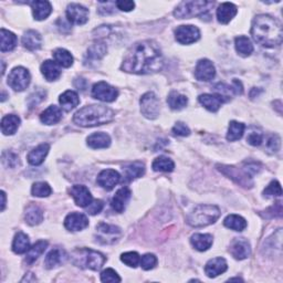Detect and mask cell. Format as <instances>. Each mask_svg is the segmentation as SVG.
Masks as SVG:
<instances>
[{
    "label": "cell",
    "mask_w": 283,
    "mask_h": 283,
    "mask_svg": "<svg viewBox=\"0 0 283 283\" xmlns=\"http://www.w3.org/2000/svg\"><path fill=\"white\" fill-rule=\"evenodd\" d=\"M164 58L159 46L153 40H145L134 45L122 63V70L129 73L151 74L163 69Z\"/></svg>",
    "instance_id": "6da1fadb"
},
{
    "label": "cell",
    "mask_w": 283,
    "mask_h": 283,
    "mask_svg": "<svg viewBox=\"0 0 283 283\" xmlns=\"http://www.w3.org/2000/svg\"><path fill=\"white\" fill-rule=\"evenodd\" d=\"M251 35L260 46L274 48L282 44L283 32L279 21L269 15H258L252 21Z\"/></svg>",
    "instance_id": "7a4b0ae2"
},
{
    "label": "cell",
    "mask_w": 283,
    "mask_h": 283,
    "mask_svg": "<svg viewBox=\"0 0 283 283\" xmlns=\"http://www.w3.org/2000/svg\"><path fill=\"white\" fill-rule=\"evenodd\" d=\"M114 116V111L108 106L88 105L75 113L73 122L82 127H93L112 122Z\"/></svg>",
    "instance_id": "3957f363"
},
{
    "label": "cell",
    "mask_w": 283,
    "mask_h": 283,
    "mask_svg": "<svg viewBox=\"0 0 283 283\" xmlns=\"http://www.w3.org/2000/svg\"><path fill=\"white\" fill-rule=\"evenodd\" d=\"M217 167L224 175L228 176L229 178L237 183L238 185L245 188H251L253 186L252 176L260 171L258 163L245 164L241 168L228 165H217Z\"/></svg>",
    "instance_id": "277c9868"
},
{
    "label": "cell",
    "mask_w": 283,
    "mask_h": 283,
    "mask_svg": "<svg viewBox=\"0 0 283 283\" xmlns=\"http://www.w3.org/2000/svg\"><path fill=\"white\" fill-rule=\"evenodd\" d=\"M221 212L215 205H199L187 217V224L195 228L206 227L215 224Z\"/></svg>",
    "instance_id": "5b68a950"
},
{
    "label": "cell",
    "mask_w": 283,
    "mask_h": 283,
    "mask_svg": "<svg viewBox=\"0 0 283 283\" xmlns=\"http://www.w3.org/2000/svg\"><path fill=\"white\" fill-rule=\"evenodd\" d=\"M73 264L82 269H90V270L97 271L105 264L106 258L101 252L88 249V248H81L75 249L72 253Z\"/></svg>",
    "instance_id": "8992f818"
},
{
    "label": "cell",
    "mask_w": 283,
    "mask_h": 283,
    "mask_svg": "<svg viewBox=\"0 0 283 283\" xmlns=\"http://www.w3.org/2000/svg\"><path fill=\"white\" fill-rule=\"evenodd\" d=\"M214 3L206 0H190V2H181L174 11V16L178 19H189L195 16H200L207 12Z\"/></svg>",
    "instance_id": "52a82bcc"
},
{
    "label": "cell",
    "mask_w": 283,
    "mask_h": 283,
    "mask_svg": "<svg viewBox=\"0 0 283 283\" xmlns=\"http://www.w3.org/2000/svg\"><path fill=\"white\" fill-rule=\"evenodd\" d=\"M122 237V230L114 225L101 223L96 226L95 238L101 245H114Z\"/></svg>",
    "instance_id": "ba28073f"
},
{
    "label": "cell",
    "mask_w": 283,
    "mask_h": 283,
    "mask_svg": "<svg viewBox=\"0 0 283 283\" xmlns=\"http://www.w3.org/2000/svg\"><path fill=\"white\" fill-rule=\"evenodd\" d=\"M140 112L146 118L155 119L159 115L160 104L158 97L153 92H147L140 97Z\"/></svg>",
    "instance_id": "9c48e42d"
},
{
    "label": "cell",
    "mask_w": 283,
    "mask_h": 283,
    "mask_svg": "<svg viewBox=\"0 0 283 283\" xmlns=\"http://www.w3.org/2000/svg\"><path fill=\"white\" fill-rule=\"evenodd\" d=\"M31 76L29 71L23 67L13 69L8 76V84L11 89L21 92L26 90L30 84Z\"/></svg>",
    "instance_id": "30bf717a"
},
{
    "label": "cell",
    "mask_w": 283,
    "mask_h": 283,
    "mask_svg": "<svg viewBox=\"0 0 283 283\" xmlns=\"http://www.w3.org/2000/svg\"><path fill=\"white\" fill-rule=\"evenodd\" d=\"M118 92L106 82H97L92 88V96L103 102H113L116 100Z\"/></svg>",
    "instance_id": "8fae6325"
},
{
    "label": "cell",
    "mask_w": 283,
    "mask_h": 283,
    "mask_svg": "<svg viewBox=\"0 0 283 283\" xmlns=\"http://www.w3.org/2000/svg\"><path fill=\"white\" fill-rule=\"evenodd\" d=\"M175 38L181 45H192L199 40L200 31L192 25L180 26L175 30Z\"/></svg>",
    "instance_id": "7c38bea8"
},
{
    "label": "cell",
    "mask_w": 283,
    "mask_h": 283,
    "mask_svg": "<svg viewBox=\"0 0 283 283\" xmlns=\"http://www.w3.org/2000/svg\"><path fill=\"white\" fill-rule=\"evenodd\" d=\"M67 18L71 24L84 25L89 20V10L80 4H71L68 6Z\"/></svg>",
    "instance_id": "4fadbf2b"
},
{
    "label": "cell",
    "mask_w": 283,
    "mask_h": 283,
    "mask_svg": "<svg viewBox=\"0 0 283 283\" xmlns=\"http://www.w3.org/2000/svg\"><path fill=\"white\" fill-rule=\"evenodd\" d=\"M216 75V69L212 62L207 59H201L197 62L195 69V76L198 81L208 82Z\"/></svg>",
    "instance_id": "5bb4252c"
},
{
    "label": "cell",
    "mask_w": 283,
    "mask_h": 283,
    "mask_svg": "<svg viewBox=\"0 0 283 283\" xmlns=\"http://www.w3.org/2000/svg\"><path fill=\"white\" fill-rule=\"evenodd\" d=\"M231 256L237 260H244L250 256V244L245 238H236L230 245L229 249Z\"/></svg>",
    "instance_id": "9a60e30c"
},
{
    "label": "cell",
    "mask_w": 283,
    "mask_h": 283,
    "mask_svg": "<svg viewBox=\"0 0 283 283\" xmlns=\"http://www.w3.org/2000/svg\"><path fill=\"white\" fill-rule=\"evenodd\" d=\"M97 184L106 190H112L121 181V175L114 169H104L97 176Z\"/></svg>",
    "instance_id": "2e32d148"
},
{
    "label": "cell",
    "mask_w": 283,
    "mask_h": 283,
    "mask_svg": "<svg viewBox=\"0 0 283 283\" xmlns=\"http://www.w3.org/2000/svg\"><path fill=\"white\" fill-rule=\"evenodd\" d=\"M65 226L70 231H81L89 226V219L80 212H71L65 219Z\"/></svg>",
    "instance_id": "e0dca14e"
},
{
    "label": "cell",
    "mask_w": 283,
    "mask_h": 283,
    "mask_svg": "<svg viewBox=\"0 0 283 283\" xmlns=\"http://www.w3.org/2000/svg\"><path fill=\"white\" fill-rule=\"evenodd\" d=\"M70 194L73 197V199L77 206L82 208H87L89 205L93 201V198L90 193V190L83 185H74L71 187Z\"/></svg>",
    "instance_id": "ac0fdd59"
},
{
    "label": "cell",
    "mask_w": 283,
    "mask_h": 283,
    "mask_svg": "<svg viewBox=\"0 0 283 283\" xmlns=\"http://www.w3.org/2000/svg\"><path fill=\"white\" fill-rule=\"evenodd\" d=\"M228 265L227 261L224 258H214L209 260L205 267V272H206L207 277L209 278H216L219 274H223L224 272L227 271Z\"/></svg>",
    "instance_id": "d6986e66"
},
{
    "label": "cell",
    "mask_w": 283,
    "mask_h": 283,
    "mask_svg": "<svg viewBox=\"0 0 283 283\" xmlns=\"http://www.w3.org/2000/svg\"><path fill=\"white\" fill-rule=\"evenodd\" d=\"M68 259L67 252L60 249V248H54L47 254L45 259V266L47 269H53L62 264H65Z\"/></svg>",
    "instance_id": "ffe728a7"
},
{
    "label": "cell",
    "mask_w": 283,
    "mask_h": 283,
    "mask_svg": "<svg viewBox=\"0 0 283 283\" xmlns=\"http://www.w3.org/2000/svg\"><path fill=\"white\" fill-rule=\"evenodd\" d=\"M237 7L231 3H224L218 7L217 9V18L218 21L223 25H227L235 18L237 15Z\"/></svg>",
    "instance_id": "44dd1931"
},
{
    "label": "cell",
    "mask_w": 283,
    "mask_h": 283,
    "mask_svg": "<svg viewBox=\"0 0 283 283\" xmlns=\"http://www.w3.org/2000/svg\"><path fill=\"white\" fill-rule=\"evenodd\" d=\"M33 17L35 20L41 21L47 19L52 11V6L49 2H44V0H35V2L30 3Z\"/></svg>",
    "instance_id": "7402d4cb"
},
{
    "label": "cell",
    "mask_w": 283,
    "mask_h": 283,
    "mask_svg": "<svg viewBox=\"0 0 283 283\" xmlns=\"http://www.w3.org/2000/svg\"><path fill=\"white\" fill-rule=\"evenodd\" d=\"M131 195H132V193L129 188L123 187L121 189H118L116 194L114 195V197H113L112 203H111L113 209L117 212H123L126 207V204L130 200Z\"/></svg>",
    "instance_id": "603a6c76"
},
{
    "label": "cell",
    "mask_w": 283,
    "mask_h": 283,
    "mask_svg": "<svg viewBox=\"0 0 283 283\" xmlns=\"http://www.w3.org/2000/svg\"><path fill=\"white\" fill-rule=\"evenodd\" d=\"M198 101L210 112H217L220 109L221 104L225 102V98L219 94H201L198 97Z\"/></svg>",
    "instance_id": "cb8c5ba5"
},
{
    "label": "cell",
    "mask_w": 283,
    "mask_h": 283,
    "mask_svg": "<svg viewBox=\"0 0 283 283\" xmlns=\"http://www.w3.org/2000/svg\"><path fill=\"white\" fill-rule=\"evenodd\" d=\"M49 150H50L49 144H41L33 148V150L28 154V161H29V164L33 166L41 165L42 163H44L45 158L47 157Z\"/></svg>",
    "instance_id": "d4e9b609"
},
{
    "label": "cell",
    "mask_w": 283,
    "mask_h": 283,
    "mask_svg": "<svg viewBox=\"0 0 283 283\" xmlns=\"http://www.w3.org/2000/svg\"><path fill=\"white\" fill-rule=\"evenodd\" d=\"M190 242L198 251H206L212 246L214 238L209 233H195L190 238Z\"/></svg>",
    "instance_id": "484cf974"
},
{
    "label": "cell",
    "mask_w": 283,
    "mask_h": 283,
    "mask_svg": "<svg viewBox=\"0 0 283 283\" xmlns=\"http://www.w3.org/2000/svg\"><path fill=\"white\" fill-rule=\"evenodd\" d=\"M88 146L93 148V150H98V148H106L111 145V137L106 133L97 132L92 134L87 139Z\"/></svg>",
    "instance_id": "4316f807"
},
{
    "label": "cell",
    "mask_w": 283,
    "mask_h": 283,
    "mask_svg": "<svg viewBox=\"0 0 283 283\" xmlns=\"http://www.w3.org/2000/svg\"><path fill=\"white\" fill-rule=\"evenodd\" d=\"M62 118V112L60 108L55 105H50L47 110L41 113L40 119L41 122L46 124V125H53L60 122V119Z\"/></svg>",
    "instance_id": "83f0119b"
},
{
    "label": "cell",
    "mask_w": 283,
    "mask_h": 283,
    "mask_svg": "<svg viewBox=\"0 0 283 283\" xmlns=\"http://www.w3.org/2000/svg\"><path fill=\"white\" fill-rule=\"evenodd\" d=\"M26 223L30 226H37L44 220V211L35 204H30L26 209Z\"/></svg>",
    "instance_id": "f1b7e54d"
},
{
    "label": "cell",
    "mask_w": 283,
    "mask_h": 283,
    "mask_svg": "<svg viewBox=\"0 0 283 283\" xmlns=\"http://www.w3.org/2000/svg\"><path fill=\"white\" fill-rule=\"evenodd\" d=\"M122 169H123L124 177L127 180H133V179L139 178V177L143 176L145 173V166L143 163H140V161L130 163V164L125 165Z\"/></svg>",
    "instance_id": "f546056e"
},
{
    "label": "cell",
    "mask_w": 283,
    "mask_h": 283,
    "mask_svg": "<svg viewBox=\"0 0 283 283\" xmlns=\"http://www.w3.org/2000/svg\"><path fill=\"white\" fill-rule=\"evenodd\" d=\"M59 102H60L63 110H65L66 112H70L73 109H75L77 105H79L80 98H79V95H77L76 92L69 90L60 95Z\"/></svg>",
    "instance_id": "4dcf8cb0"
},
{
    "label": "cell",
    "mask_w": 283,
    "mask_h": 283,
    "mask_svg": "<svg viewBox=\"0 0 283 283\" xmlns=\"http://www.w3.org/2000/svg\"><path fill=\"white\" fill-rule=\"evenodd\" d=\"M42 44V38L38 31L35 30H28L25 32L23 37V45L25 48L30 51H35L40 49Z\"/></svg>",
    "instance_id": "1f68e13d"
},
{
    "label": "cell",
    "mask_w": 283,
    "mask_h": 283,
    "mask_svg": "<svg viewBox=\"0 0 283 283\" xmlns=\"http://www.w3.org/2000/svg\"><path fill=\"white\" fill-rule=\"evenodd\" d=\"M41 73L47 81H55L60 77L61 71L54 61L47 60L41 65Z\"/></svg>",
    "instance_id": "d6a6232c"
},
{
    "label": "cell",
    "mask_w": 283,
    "mask_h": 283,
    "mask_svg": "<svg viewBox=\"0 0 283 283\" xmlns=\"http://www.w3.org/2000/svg\"><path fill=\"white\" fill-rule=\"evenodd\" d=\"M20 126V118L15 114L6 115L2 121V132L5 135H13Z\"/></svg>",
    "instance_id": "836d02e7"
},
{
    "label": "cell",
    "mask_w": 283,
    "mask_h": 283,
    "mask_svg": "<svg viewBox=\"0 0 283 283\" xmlns=\"http://www.w3.org/2000/svg\"><path fill=\"white\" fill-rule=\"evenodd\" d=\"M30 248V240L26 233L18 232L12 242V250L17 254L26 253Z\"/></svg>",
    "instance_id": "e575fe53"
},
{
    "label": "cell",
    "mask_w": 283,
    "mask_h": 283,
    "mask_svg": "<svg viewBox=\"0 0 283 283\" xmlns=\"http://www.w3.org/2000/svg\"><path fill=\"white\" fill-rule=\"evenodd\" d=\"M106 51H108V48H106L105 44H103V42H97V44L92 45L88 50L86 62L92 63L101 60L105 55Z\"/></svg>",
    "instance_id": "d590c367"
},
{
    "label": "cell",
    "mask_w": 283,
    "mask_h": 283,
    "mask_svg": "<svg viewBox=\"0 0 283 283\" xmlns=\"http://www.w3.org/2000/svg\"><path fill=\"white\" fill-rule=\"evenodd\" d=\"M48 242L44 241V240H40L37 244H34L31 248H29V250L27 251V257H26V262L28 265H32L35 262V260H38V258L41 256L42 253L45 252L47 249Z\"/></svg>",
    "instance_id": "8d00e7d4"
},
{
    "label": "cell",
    "mask_w": 283,
    "mask_h": 283,
    "mask_svg": "<svg viewBox=\"0 0 283 283\" xmlns=\"http://www.w3.org/2000/svg\"><path fill=\"white\" fill-rule=\"evenodd\" d=\"M0 37H2V52L12 51L17 46V37L15 33L9 30L3 29L0 30Z\"/></svg>",
    "instance_id": "74e56055"
},
{
    "label": "cell",
    "mask_w": 283,
    "mask_h": 283,
    "mask_svg": "<svg viewBox=\"0 0 283 283\" xmlns=\"http://www.w3.org/2000/svg\"><path fill=\"white\" fill-rule=\"evenodd\" d=\"M53 59L56 65L62 68H70L73 65V56L66 49H56L53 52Z\"/></svg>",
    "instance_id": "f35d334b"
},
{
    "label": "cell",
    "mask_w": 283,
    "mask_h": 283,
    "mask_svg": "<svg viewBox=\"0 0 283 283\" xmlns=\"http://www.w3.org/2000/svg\"><path fill=\"white\" fill-rule=\"evenodd\" d=\"M237 52L242 56H249L253 52V46L250 39L246 35H239L235 40Z\"/></svg>",
    "instance_id": "ab89813d"
},
{
    "label": "cell",
    "mask_w": 283,
    "mask_h": 283,
    "mask_svg": "<svg viewBox=\"0 0 283 283\" xmlns=\"http://www.w3.org/2000/svg\"><path fill=\"white\" fill-rule=\"evenodd\" d=\"M225 227L235 231H242L247 227L246 219L239 215H229L224 220Z\"/></svg>",
    "instance_id": "60d3db41"
},
{
    "label": "cell",
    "mask_w": 283,
    "mask_h": 283,
    "mask_svg": "<svg viewBox=\"0 0 283 283\" xmlns=\"http://www.w3.org/2000/svg\"><path fill=\"white\" fill-rule=\"evenodd\" d=\"M167 103L172 110H181L187 105L188 98L178 92L173 91L167 97Z\"/></svg>",
    "instance_id": "b9f144b4"
},
{
    "label": "cell",
    "mask_w": 283,
    "mask_h": 283,
    "mask_svg": "<svg viewBox=\"0 0 283 283\" xmlns=\"http://www.w3.org/2000/svg\"><path fill=\"white\" fill-rule=\"evenodd\" d=\"M152 167L155 172L171 173L174 171L175 164L171 158H168L166 156H159L153 161Z\"/></svg>",
    "instance_id": "7bdbcfd3"
},
{
    "label": "cell",
    "mask_w": 283,
    "mask_h": 283,
    "mask_svg": "<svg viewBox=\"0 0 283 283\" xmlns=\"http://www.w3.org/2000/svg\"><path fill=\"white\" fill-rule=\"evenodd\" d=\"M245 130H246V126L244 123H239L236 121L230 122L228 133H227V139L229 141H235L240 139L244 136Z\"/></svg>",
    "instance_id": "ee69618b"
},
{
    "label": "cell",
    "mask_w": 283,
    "mask_h": 283,
    "mask_svg": "<svg viewBox=\"0 0 283 283\" xmlns=\"http://www.w3.org/2000/svg\"><path fill=\"white\" fill-rule=\"evenodd\" d=\"M31 193L35 197H42V198H44V197L50 196L51 193H52V189H51L50 185H49L48 183L39 181V183L33 184L32 189H31Z\"/></svg>",
    "instance_id": "f6af8a7d"
},
{
    "label": "cell",
    "mask_w": 283,
    "mask_h": 283,
    "mask_svg": "<svg viewBox=\"0 0 283 283\" xmlns=\"http://www.w3.org/2000/svg\"><path fill=\"white\" fill-rule=\"evenodd\" d=\"M122 262L125 264L127 267L131 268H136L139 262H140V257L137 252L130 251V252H125L121 256Z\"/></svg>",
    "instance_id": "bcb514c9"
},
{
    "label": "cell",
    "mask_w": 283,
    "mask_h": 283,
    "mask_svg": "<svg viewBox=\"0 0 283 283\" xmlns=\"http://www.w3.org/2000/svg\"><path fill=\"white\" fill-rule=\"evenodd\" d=\"M158 260L156 258V256L153 253H146L144 254L143 257L140 258V267L144 269V270H152L155 267L157 266Z\"/></svg>",
    "instance_id": "7dc6e473"
},
{
    "label": "cell",
    "mask_w": 283,
    "mask_h": 283,
    "mask_svg": "<svg viewBox=\"0 0 283 283\" xmlns=\"http://www.w3.org/2000/svg\"><path fill=\"white\" fill-rule=\"evenodd\" d=\"M101 281L106 283H115V282H121V278L118 277V274L116 273L115 270L109 268V269H105L104 271H102Z\"/></svg>",
    "instance_id": "c3c4849f"
},
{
    "label": "cell",
    "mask_w": 283,
    "mask_h": 283,
    "mask_svg": "<svg viewBox=\"0 0 283 283\" xmlns=\"http://www.w3.org/2000/svg\"><path fill=\"white\" fill-rule=\"evenodd\" d=\"M264 194H265V196H281L282 189H281L280 183L277 180L271 181L268 185V187L265 189Z\"/></svg>",
    "instance_id": "681fc988"
},
{
    "label": "cell",
    "mask_w": 283,
    "mask_h": 283,
    "mask_svg": "<svg viewBox=\"0 0 283 283\" xmlns=\"http://www.w3.org/2000/svg\"><path fill=\"white\" fill-rule=\"evenodd\" d=\"M3 161L6 166L13 168L19 165V157L11 152H6L3 154Z\"/></svg>",
    "instance_id": "f907efd6"
},
{
    "label": "cell",
    "mask_w": 283,
    "mask_h": 283,
    "mask_svg": "<svg viewBox=\"0 0 283 283\" xmlns=\"http://www.w3.org/2000/svg\"><path fill=\"white\" fill-rule=\"evenodd\" d=\"M264 140V136L262 134L257 131H252L251 133H249V135L247 137V141L252 146H259L261 145Z\"/></svg>",
    "instance_id": "816d5d0a"
},
{
    "label": "cell",
    "mask_w": 283,
    "mask_h": 283,
    "mask_svg": "<svg viewBox=\"0 0 283 283\" xmlns=\"http://www.w3.org/2000/svg\"><path fill=\"white\" fill-rule=\"evenodd\" d=\"M173 133L177 136H188L190 134V130L188 129V126L186 124H184L183 122H178L173 127Z\"/></svg>",
    "instance_id": "f5cc1de1"
},
{
    "label": "cell",
    "mask_w": 283,
    "mask_h": 283,
    "mask_svg": "<svg viewBox=\"0 0 283 283\" xmlns=\"http://www.w3.org/2000/svg\"><path fill=\"white\" fill-rule=\"evenodd\" d=\"M103 206H104V204H103L102 200H100V199L93 200L87 207L88 208V212H89L90 215H96V214H98V212H100L103 209Z\"/></svg>",
    "instance_id": "db71d44e"
},
{
    "label": "cell",
    "mask_w": 283,
    "mask_h": 283,
    "mask_svg": "<svg viewBox=\"0 0 283 283\" xmlns=\"http://www.w3.org/2000/svg\"><path fill=\"white\" fill-rule=\"evenodd\" d=\"M115 6L117 7V9L129 12L134 9V7H135V3L131 2V0H118V2L115 3Z\"/></svg>",
    "instance_id": "11a10c76"
},
{
    "label": "cell",
    "mask_w": 283,
    "mask_h": 283,
    "mask_svg": "<svg viewBox=\"0 0 283 283\" xmlns=\"http://www.w3.org/2000/svg\"><path fill=\"white\" fill-rule=\"evenodd\" d=\"M280 145H281V141H280V137L278 135H272L270 138L268 139L267 146H268L269 150H270L273 153L279 151Z\"/></svg>",
    "instance_id": "9f6ffc18"
},
{
    "label": "cell",
    "mask_w": 283,
    "mask_h": 283,
    "mask_svg": "<svg viewBox=\"0 0 283 283\" xmlns=\"http://www.w3.org/2000/svg\"><path fill=\"white\" fill-rule=\"evenodd\" d=\"M2 198H3V204H2V211L5 210L6 207V194L5 192H2Z\"/></svg>",
    "instance_id": "6f0895ef"
},
{
    "label": "cell",
    "mask_w": 283,
    "mask_h": 283,
    "mask_svg": "<svg viewBox=\"0 0 283 283\" xmlns=\"http://www.w3.org/2000/svg\"><path fill=\"white\" fill-rule=\"evenodd\" d=\"M230 281H242L240 278H233V279H230Z\"/></svg>",
    "instance_id": "680465c9"
}]
</instances>
